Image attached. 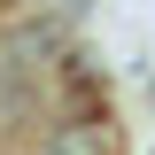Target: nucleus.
I'll return each instance as SVG.
<instances>
[{
	"mask_svg": "<svg viewBox=\"0 0 155 155\" xmlns=\"http://www.w3.org/2000/svg\"><path fill=\"white\" fill-rule=\"evenodd\" d=\"M47 155H101V147H93V132H85V124H62V140H54Z\"/></svg>",
	"mask_w": 155,
	"mask_h": 155,
	"instance_id": "f257e3e1",
	"label": "nucleus"
}]
</instances>
